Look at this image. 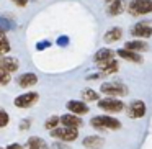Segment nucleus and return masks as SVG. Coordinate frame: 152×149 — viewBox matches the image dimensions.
Instances as JSON below:
<instances>
[{
  "label": "nucleus",
  "mask_w": 152,
  "mask_h": 149,
  "mask_svg": "<svg viewBox=\"0 0 152 149\" xmlns=\"http://www.w3.org/2000/svg\"><path fill=\"white\" fill-rule=\"evenodd\" d=\"M121 36H123V30H121V28H111V30L105 34V43H113V41H118Z\"/></svg>",
  "instance_id": "obj_17"
},
{
  "label": "nucleus",
  "mask_w": 152,
  "mask_h": 149,
  "mask_svg": "<svg viewBox=\"0 0 152 149\" xmlns=\"http://www.w3.org/2000/svg\"><path fill=\"white\" fill-rule=\"evenodd\" d=\"M98 106L102 110L108 113H118L123 110V102L121 100H116V98H103V100H98Z\"/></svg>",
  "instance_id": "obj_4"
},
{
  "label": "nucleus",
  "mask_w": 152,
  "mask_h": 149,
  "mask_svg": "<svg viewBox=\"0 0 152 149\" xmlns=\"http://www.w3.org/2000/svg\"><path fill=\"white\" fill-rule=\"evenodd\" d=\"M51 134L54 136V138L61 139V141H74V139H77V136H79V131H77L75 128H67V126H62V128H56L54 131H51Z\"/></svg>",
  "instance_id": "obj_3"
},
{
  "label": "nucleus",
  "mask_w": 152,
  "mask_h": 149,
  "mask_svg": "<svg viewBox=\"0 0 152 149\" xmlns=\"http://www.w3.org/2000/svg\"><path fill=\"white\" fill-rule=\"evenodd\" d=\"M67 108H69L72 113H77V115H85V113L88 112V106H87L83 102H79V100L69 102L67 103Z\"/></svg>",
  "instance_id": "obj_11"
},
{
  "label": "nucleus",
  "mask_w": 152,
  "mask_h": 149,
  "mask_svg": "<svg viewBox=\"0 0 152 149\" xmlns=\"http://www.w3.org/2000/svg\"><path fill=\"white\" fill-rule=\"evenodd\" d=\"M2 48H0V53L2 54H5V53H8L10 51V46H8V41H7V36H5V33H2Z\"/></svg>",
  "instance_id": "obj_23"
},
{
  "label": "nucleus",
  "mask_w": 152,
  "mask_h": 149,
  "mask_svg": "<svg viewBox=\"0 0 152 149\" xmlns=\"http://www.w3.org/2000/svg\"><path fill=\"white\" fill-rule=\"evenodd\" d=\"M13 2H15L17 5H20V7H25V5L28 4V0H13Z\"/></svg>",
  "instance_id": "obj_27"
},
{
  "label": "nucleus",
  "mask_w": 152,
  "mask_h": 149,
  "mask_svg": "<svg viewBox=\"0 0 152 149\" xmlns=\"http://www.w3.org/2000/svg\"><path fill=\"white\" fill-rule=\"evenodd\" d=\"M7 149H21V148H20V146H18V144H10V146H8Z\"/></svg>",
  "instance_id": "obj_28"
},
{
  "label": "nucleus",
  "mask_w": 152,
  "mask_h": 149,
  "mask_svg": "<svg viewBox=\"0 0 152 149\" xmlns=\"http://www.w3.org/2000/svg\"><path fill=\"white\" fill-rule=\"evenodd\" d=\"M82 98L87 100V102H93V100H98V93H96L95 90L88 89V90H85V92L82 93Z\"/></svg>",
  "instance_id": "obj_21"
},
{
  "label": "nucleus",
  "mask_w": 152,
  "mask_h": 149,
  "mask_svg": "<svg viewBox=\"0 0 152 149\" xmlns=\"http://www.w3.org/2000/svg\"><path fill=\"white\" fill-rule=\"evenodd\" d=\"M113 56H115V53H113L111 49H105V48H103V49H100L98 53L95 54L93 59H95L96 64H102V62H106V61H111Z\"/></svg>",
  "instance_id": "obj_14"
},
{
  "label": "nucleus",
  "mask_w": 152,
  "mask_h": 149,
  "mask_svg": "<svg viewBox=\"0 0 152 149\" xmlns=\"http://www.w3.org/2000/svg\"><path fill=\"white\" fill-rule=\"evenodd\" d=\"M0 115H2V126H7V123H8L7 112H5V110H2V112H0Z\"/></svg>",
  "instance_id": "obj_25"
},
{
  "label": "nucleus",
  "mask_w": 152,
  "mask_h": 149,
  "mask_svg": "<svg viewBox=\"0 0 152 149\" xmlns=\"http://www.w3.org/2000/svg\"><path fill=\"white\" fill-rule=\"evenodd\" d=\"M53 149H69L66 144H61V142H54L53 144Z\"/></svg>",
  "instance_id": "obj_26"
},
{
  "label": "nucleus",
  "mask_w": 152,
  "mask_h": 149,
  "mask_svg": "<svg viewBox=\"0 0 152 149\" xmlns=\"http://www.w3.org/2000/svg\"><path fill=\"white\" fill-rule=\"evenodd\" d=\"M59 121H61V118H57V116H51V118L46 121V125H44V126H46V129H49V131H54Z\"/></svg>",
  "instance_id": "obj_22"
},
{
  "label": "nucleus",
  "mask_w": 152,
  "mask_h": 149,
  "mask_svg": "<svg viewBox=\"0 0 152 149\" xmlns=\"http://www.w3.org/2000/svg\"><path fill=\"white\" fill-rule=\"evenodd\" d=\"M90 123L95 129H118L121 126V123L113 116H96Z\"/></svg>",
  "instance_id": "obj_1"
},
{
  "label": "nucleus",
  "mask_w": 152,
  "mask_h": 149,
  "mask_svg": "<svg viewBox=\"0 0 152 149\" xmlns=\"http://www.w3.org/2000/svg\"><path fill=\"white\" fill-rule=\"evenodd\" d=\"M8 80H10V72L0 69V82H2V85H7Z\"/></svg>",
  "instance_id": "obj_24"
},
{
  "label": "nucleus",
  "mask_w": 152,
  "mask_h": 149,
  "mask_svg": "<svg viewBox=\"0 0 152 149\" xmlns=\"http://www.w3.org/2000/svg\"><path fill=\"white\" fill-rule=\"evenodd\" d=\"M28 149H48V146L41 138L33 136V138L28 139Z\"/></svg>",
  "instance_id": "obj_18"
},
{
  "label": "nucleus",
  "mask_w": 152,
  "mask_h": 149,
  "mask_svg": "<svg viewBox=\"0 0 152 149\" xmlns=\"http://www.w3.org/2000/svg\"><path fill=\"white\" fill-rule=\"evenodd\" d=\"M106 5H108V13L110 15L121 13V0H106Z\"/></svg>",
  "instance_id": "obj_19"
},
{
  "label": "nucleus",
  "mask_w": 152,
  "mask_h": 149,
  "mask_svg": "<svg viewBox=\"0 0 152 149\" xmlns=\"http://www.w3.org/2000/svg\"><path fill=\"white\" fill-rule=\"evenodd\" d=\"M118 56L126 61H131V62H142V57L139 54H136L134 51H129V49H119Z\"/></svg>",
  "instance_id": "obj_15"
},
{
  "label": "nucleus",
  "mask_w": 152,
  "mask_h": 149,
  "mask_svg": "<svg viewBox=\"0 0 152 149\" xmlns=\"http://www.w3.org/2000/svg\"><path fill=\"white\" fill-rule=\"evenodd\" d=\"M61 121H62V125L67 126V128H75L77 129L79 126H82V120H80L77 115H70V113L61 116Z\"/></svg>",
  "instance_id": "obj_9"
},
{
  "label": "nucleus",
  "mask_w": 152,
  "mask_h": 149,
  "mask_svg": "<svg viewBox=\"0 0 152 149\" xmlns=\"http://www.w3.org/2000/svg\"><path fill=\"white\" fill-rule=\"evenodd\" d=\"M124 49L129 51H145L147 49V44L142 43V41H128L124 44Z\"/></svg>",
  "instance_id": "obj_20"
},
{
  "label": "nucleus",
  "mask_w": 152,
  "mask_h": 149,
  "mask_svg": "<svg viewBox=\"0 0 152 149\" xmlns=\"http://www.w3.org/2000/svg\"><path fill=\"white\" fill-rule=\"evenodd\" d=\"M0 69L13 74L15 70L18 69V61L13 59V57H2V59H0Z\"/></svg>",
  "instance_id": "obj_10"
},
{
  "label": "nucleus",
  "mask_w": 152,
  "mask_h": 149,
  "mask_svg": "<svg viewBox=\"0 0 152 149\" xmlns=\"http://www.w3.org/2000/svg\"><path fill=\"white\" fill-rule=\"evenodd\" d=\"M83 146L87 149H100L103 146V139L100 136H87L83 139Z\"/></svg>",
  "instance_id": "obj_13"
},
{
  "label": "nucleus",
  "mask_w": 152,
  "mask_h": 149,
  "mask_svg": "<svg viewBox=\"0 0 152 149\" xmlns=\"http://www.w3.org/2000/svg\"><path fill=\"white\" fill-rule=\"evenodd\" d=\"M36 82H38L36 74H31V72L23 74V76H20V77H18V85H20V87H23V89H26V87L34 85Z\"/></svg>",
  "instance_id": "obj_12"
},
{
  "label": "nucleus",
  "mask_w": 152,
  "mask_h": 149,
  "mask_svg": "<svg viewBox=\"0 0 152 149\" xmlns=\"http://www.w3.org/2000/svg\"><path fill=\"white\" fill-rule=\"evenodd\" d=\"M102 92L106 95H115V97H121L126 95V87L123 84H103L102 85Z\"/></svg>",
  "instance_id": "obj_6"
},
{
  "label": "nucleus",
  "mask_w": 152,
  "mask_h": 149,
  "mask_svg": "<svg viewBox=\"0 0 152 149\" xmlns=\"http://www.w3.org/2000/svg\"><path fill=\"white\" fill-rule=\"evenodd\" d=\"M131 118H142L145 115V105L144 102L141 100H134V102L129 105V113H128Z\"/></svg>",
  "instance_id": "obj_8"
},
{
  "label": "nucleus",
  "mask_w": 152,
  "mask_h": 149,
  "mask_svg": "<svg viewBox=\"0 0 152 149\" xmlns=\"http://www.w3.org/2000/svg\"><path fill=\"white\" fill-rule=\"evenodd\" d=\"M132 34L137 36V38H149L152 34L151 23H149V21H141V23L134 25V28H132Z\"/></svg>",
  "instance_id": "obj_7"
},
{
  "label": "nucleus",
  "mask_w": 152,
  "mask_h": 149,
  "mask_svg": "<svg viewBox=\"0 0 152 149\" xmlns=\"http://www.w3.org/2000/svg\"><path fill=\"white\" fill-rule=\"evenodd\" d=\"M100 66V69H102V72L105 74V76H108V74H113V72H116L118 70V62L116 61H106V62H102V64H98Z\"/></svg>",
  "instance_id": "obj_16"
},
{
  "label": "nucleus",
  "mask_w": 152,
  "mask_h": 149,
  "mask_svg": "<svg viewBox=\"0 0 152 149\" xmlns=\"http://www.w3.org/2000/svg\"><path fill=\"white\" fill-rule=\"evenodd\" d=\"M38 93L36 92H28V93H23V95L17 97V100H15V105L18 106V108H30V106H33L34 103L38 102Z\"/></svg>",
  "instance_id": "obj_5"
},
{
  "label": "nucleus",
  "mask_w": 152,
  "mask_h": 149,
  "mask_svg": "<svg viewBox=\"0 0 152 149\" xmlns=\"http://www.w3.org/2000/svg\"><path fill=\"white\" fill-rule=\"evenodd\" d=\"M129 12L134 15H147L152 13V0H131Z\"/></svg>",
  "instance_id": "obj_2"
}]
</instances>
